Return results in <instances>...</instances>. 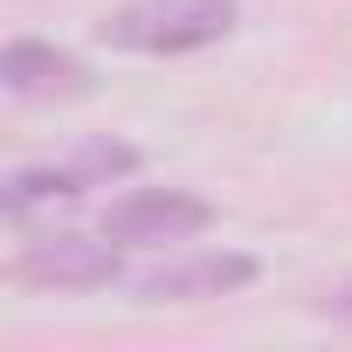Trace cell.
I'll return each mask as SVG.
<instances>
[{
	"label": "cell",
	"mask_w": 352,
	"mask_h": 352,
	"mask_svg": "<svg viewBox=\"0 0 352 352\" xmlns=\"http://www.w3.org/2000/svg\"><path fill=\"white\" fill-rule=\"evenodd\" d=\"M318 311H324L331 324H352V283H338V290H324V297H318Z\"/></svg>",
	"instance_id": "cell-7"
},
{
	"label": "cell",
	"mask_w": 352,
	"mask_h": 352,
	"mask_svg": "<svg viewBox=\"0 0 352 352\" xmlns=\"http://www.w3.org/2000/svg\"><path fill=\"white\" fill-rule=\"evenodd\" d=\"M228 28H235V0H124L104 21V42L131 56H187L221 42Z\"/></svg>",
	"instance_id": "cell-1"
},
{
	"label": "cell",
	"mask_w": 352,
	"mask_h": 352,
	"mask_svg": "<svg viewBox=\"0 0 352 352\" xmlns=\"http://www.w3.org/2000/svg\"><path fill=\"white\" fill-rule=\"evenodd\" d=\"M124 173H138V145H124V138H90V145H76V152H63V159H49V166L8 173L0 201H8V214H35V208H49V201H83L90 187H111V180H124Z\"/></svg>",
	"instance_id": "cell-2"
},
{
	"label": "cell",
	"mask_w": 352,
	"mask_h": 352,
	"mask_svg": "<svg viewBox=\"0 0 352 352\" xmlns=\"http://www.w3.org/2000/svg\"><path fill=\"white\" fill-rule=\"evenodd\" d=\"M0 83H8V97H83L90 90L83 63L49 42H8L0 49Z\"/></svg>",
	"instance_id": "cell-6"
},
{
	"label": "cell",
	"mask_w": 352,
	"mask_h": 352,
	"mask_svg": "<svg viewBox=\"0 0 352 352\" xmlns=\"http://www.w3.org/2000/svg\"><path fill=\"white\" fill-rule=\"evenodd\" d=\"M28 283H56V290H97L118 276V242H90V235H56V242H35L21 263H14Z\"/></svg>",
	"instance_id": "cell-5"
},
{
	"label": "cell",
	"mask_w": 352,
	"mask_h": 352,
	"mask_svg": "<svg viewBox=\"0 0 352 352\" xmlns=\"http://www.w3.org/2000/svg\"><path fill=\"white\" fill-rule=\"evenodd\" d=\"M249 283H256V256H235V249L166 256V263L131 276V290L145 304H194V297H228V290H249Z\"/></svg>",
	"instance_id": "cell-3"
},
{
	"label": "cell",
	"mask_w": 352,
	"mask_h": 352,
	"mask_svg": "<svg viewBox=\"0 0 352 352\" xmlns=\"http://www.w3.org/2000/svg\"><path fill=\"white\" fill-rule=\"evenodd\" d=\"M208 221H214V208H208L201 194L145 187V194H124V201L104 214V235H111V242H145V249H159V242H187V235H201Z\"/></svg>",
	"instance_id": "cell-4"
}]
</instances>
